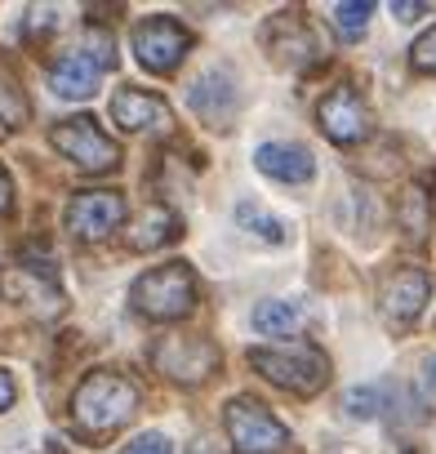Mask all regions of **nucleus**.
<instances>
[{"label": "nucleus", "mask_w": 436, "mask_h": 454, "mask_svg": "<svg viewBox=\"0 0 436 454\" xmlns=\"http://www.w3.org/2000/svg\"><path fill=\"white\" fill-rule=\"evenodd\" d=\"M254 165L276 183H308L316 174V160L303 143H263L254 152Z\"/></svg>", "instance_id": "obj_16"}, {"label": "nucleus", "mask_w": 436, "mask_h": 454, "mask_svg": "<svg viewBox=\"0 0 436 454\" xmlns=\"http://www.w3.org/2000/svg\"><path fill=\"white\" fill-rule=\"evenodd\" d=\"M263 50L272 54V63H281L290 72H303V67H312L321 59L316 36H312V27H308V19L299 10L272 14V23L263 27Z\"/></svg>", "instance_id": "obj_11"}, {"label": "nucleus", "mask_w": 436, "mask_h": 454, "mask_svg": "<svg viewBox=\"0 0 436 454\" xmlns=\"http://www.w3.org/2000/svg\"><path fill=\"white\" fill-rule=\"evenodd\" d=\"M392 14H396L401 23H414V19H423V14H427V5H409V0H396Z\"/></svg>", "instance_id": "obj_28"}, {"label": "nucleus", "mask_w": 436, "mask_h": 454, "mask_svg": "<svg viewBox=\"0 0 436 454\" xmlns=\"http://www.w3.org/2000/svg\"><path fill=\"white\" fill-rule=\"evenodd\" d=\"M10 205H14V178L0 169V214H10Z\"/></svg>", "instance_id": "obj_29"}, {"label": "nucleus", "mask_w": 436, "mask_h": 454, "mask_svg": "<svg viewBox=\"0 0 436 454\" xmlns=\"http://www.w3.org/2000/svg\"><path fill=\"white\" fill-rule=\"evenodd\" d=\"M187 103H191V112H196L205 125L228 129V125L237 121V107H241V94H237L232 72H228V67H209L205 76H196L191 90H187Z\"/></svg>", "instance_id": "obj_14"}, {"label": "nucleus", "mask_w": 436, "mask_h": 454, "mask_svg": "<svg viewBox=\"0 0 436 454\" xmlns=\"http://www.w3.org/2000/svg\"><path fill=\"white\" fill-rule=\"evenodd\" d=\"M0 294H5V303L32 312L36 321H54L67 308V294L50 263H0Z\"/></svg>", "instance_id": "obj_4"}, {"label": "nucleus", "mask_w": 436, "mask_h": 454, "mask_svg": "<svg viewBox=\"0 0 436 454\" xmlns=\"http://www.w3.org/2000/svg\"><path fill=\"white\" fill-rule=\"evenodd\" d=\"M129 205L121 192H107V187H90V192H76L63 209V227H67V237L81 241V246H98L107 241L116 227L125 223Z\"/></svg>", "instance_id": "obj_6"}, {"label": "nucleus", "mask_w": 436, "mask_h": 454, "mask_svg": "<svg viewBox=\"0 0 436 454\" xmlns=\"http://www.w3.org/2000/svg\"><path fill=\"white\" fill-rule=\"evenodd\" d=\"M396 223H401V232L409 241H423L427 237V227H432V196L423 183H409L396 200Z\"/></svg>", "instance_id": "obj_19"}, {"label": "nucleus", "mask_w": 436, "mask_h": 454, "mask_svg": "<svg viewBox=\"0 0 436 454\" xmlns=\"http://www.w3.org/2000/svg\"><path fill=\"white\" fill-rule=\"evenodd\" d=\"M330 14H334V32H339L343 41H361L365 27H370L374 5H370V0H343V5H334Z\"/></svg>", "instance_id": "obj_22"}, {"label": "nucleus", "mask_w": 436, "mask_h": 454, "mask_svg": "<svg viewBox=\"0 0 436 454\" xmlns=\"http://www.w3.org/2000/svg\"><path fill=\"white\" fill-rule=\"evenodd\" d=\"M98 76H103V67L85 50H67L50 63V90L58 98H90L98 90Z\"/></svg>", "instance_id": "obj_15"}, {"label": "nucleus", "mask_w": 436, "mask_h": 454, "mask_svg": "<svg viewBox=\"0 0 436 454\" xmlns=\"http://www.w3.org/2000/svg\"><path fill=\"white\" fill-rule=\"evenodd\" d=\"M50 143H54V152H63L85 174H107V169L121 165V147L103 134V125L94 116H67V121H58L50 129Z\"/></svg>", "instance_id": "obj_7"}, {"label": "nucleus", "mask_w": 436, "mask_h": 454, "mask_svg": "<svg viewBox=\"0 0 436 454\" xmlns=\"http://www.w3.org/2000/svg\"><path fill=\"white\" fill-rule=\"evenodd\" d=\"M27 121H32V103H27L19 76L0 63V125H5V129H23Z\"/></svg>", "instance_id": "obj_21"}, {"label": "nucleus", "mask_w": 436, "mask_h": 454, "mask_svg": "<svg viewBox=\"0 0 436 454\" xmlns=\"http://www.w3.org/2000/svg\"><path fill=\"white\" fill-rule=\"evenodd\" d=\"M129 303L147 321H183L196 308V272L178 259L160 263V268H147L143 277H134Z\"/></svg>", "instance_id": "obj_3"}, {"label": "nucleus", "mask_w": 436, "mask_h": 454, "mask_svg": "<svg viewBox=\"0 0 436 454\" xmlns=\"http://www.w3.org/2000/svg\"><path fill=\"white\" fill-rule=\"evenodd\" d=\"M112 121L125 134H169L174 129L169 103L152 90H138V85H125V90L112 94Z\"/></svg>", "instance_id": "obj_13"}, {"label": "nucleus", "mask_w": 436, "mask_h": 454, "mask_svg": "<svg viewBox=\"0 0 436 454\" xmlns=\"http://www.w3.org/2000/svg\"><path fill=\"white\" fill-rule=\"evenodd\" d=\"M14 396H19V387H14V374H10V370H0V414H5V410L14 405Z\"/></svg>", "instance_id": "obj_27"}, {"label": "nucleus", "mask_w": 436, "mask_h": 454, "mask_svg": "<svg viewBox=\"0 0 436 454\" xmlns=\"http://www.w3.org/2000/svg\"><path fill=\"white\" fill-rule=\"evenodd\" d=\"M116 454H174V445H169V436L165 432H138L129 445H121Z\"/></svg>", "instance_id": "obj_25"}, {"label": "nucleus", "mask_w": 436, "mask_h": 454, "mask_svg": "<svg viewBox=\"0 0 436 454\" xmlns=\"http://www.w3.org/2000/svg\"><path fill=\"white\" fill-rule=\"evenodd\" d=\"M152 365H156L165 379L196 387V383H205V379L218 370V348H214L209 339H200V334H191V339L165 334V339L152 348Z\"/></svg>", "instance_id": "obj_10"}, {"label": "nucleus", "mask_w": 436, "mask_h": 454, "mask_svg": "<svg viewBox=\"0 0 436 454\" xmlns=\"http://www.w3.org/2000/svg\"><path fill=\"white\" fill-rule=\"evenodd\" d=\"M316 125H321V134H325L330 143L352 147V143H361V138L370 134V107H365V98H361L352 85H334V90L316 103Z\"/></svg>", "instance_id": "obj_12"}, {"label": "nucleus", "mask_w": 436, "mask_h": 454, "mask_svg": "<svg viewBox=\"0 0 436 454\" xmlns=\"http://www.w3.org/2000/svg\"><path fill=\"white\" fill-rule=\"evenodd\" d=\"M432 299V277L418 263H396L383 281H378V312L392 330H405L423 317Z\"/></svg>", "instance_id": "obj_8"}, {"label": "nucleus", "mask_w": 436, "mask_h": 454, "mask_svg": "<svg viewBox=\"0 0 436 454\" xmlns=\"http://www.w3.org/2000/svg\"><path fill=\"white\" fill-rule=\"evenodd\" d=\"M138 410V387L116 374V370H94L81 379L76 396H72V419L85 427V432H116L134 419Z\"/></svg>", "instance_id": "obj_2"}, {"label": "nucleus", "mask_w": 436, "mask_h": 454, "mask_svg": "<svg viewBox=\"0 0 436 454\" xmlns=\"http://www.w3.org/2000/svg\"><path fill=\"white\" fill-rule=\"evenodd\" d=\"M409 67L436 76V27H427V32L414 41V50H409Z\"/></svg>", "instance_id": "obj_24"}, {"label": "nucleus", "mask_w": 436, "mask_h": 454, "mask_svg": "<svg viewBox=\"0 0 436 454\" xmlns=\"http://www.w3.org/2000/svg\"><path fill=\"white\" fill-rule=\"evenodd\" d=\"M343 410H347L352 419H374V414L387 410V387H378V383L352 387V392H343Z\"/></svg>", "instance_id": "obj_23"}, {"label": "nucleus", "mask_w": 436, "mask_h": 454, "mask_svg": "<svg viewBox=\"0 0 436 454\" xmlns=\"http://www.w3.org/2000/svg\"><path fill=\"white\" fill-rule=\"evenodd\" d=\"M303 321H308V312H303V303H294V299H263V303H254V312H250V325H254L263 339H285V334L303 330Z\"/></svg>", "instance_id": "obj_17"}, {"label": "nucleus", "mask_w": 436, "mask_h": 454, "mask_svg": "<svg viewBox=\"0 0 436 454\" xmlns=\"http://www.w3.org/2000/svg\"><path fill=\"white\" fill-rule=\"evenodd\" d=\"M418 387L423 392H436V352L418 361Z\"/></svg>", "instance_id": "obj_26"}, {"label": "nucleus", "mask_w": 436, "mask_h": 454, "mask_svg": "<svg viewBox=\"0 0 436 454\" xmlns=\"http://www.w3.org/2000/svg\"><path fill=\"white\" fill-rule=\"evenodd\" d=\"M237 223L245 227L250 237L268 241V246H285V241H290V227H285L276 214H268L263 205H254V200H241V205H237Z\"/></svg>", "instance_id": "obj_20"}, {"label": "nucleus", "mask_w": 436, "mask_h": 454, "mask_svg": "<svg viewBox=\"0 0 436 454\" xmlns=\"http://www.w3.org/2000/svg\"><path fill=\"white\" fill-rule=\"evenodd\" d=\"M129 41H134L138 63H143L147 72H156V76L174 72V67L183 63V54L191 50V32H187L178 19H169V14H152V19H143V23L134 27Z\"/></svg>", "instance_id": "obj_9"}, {"label": "nucleus", "mask_w": 436, "mask_h": 454, "mask_svg": "<svg viewBox=\"0 0 436 454\" xmlns=\"http://www.w3.org/2000/svg\"><path fill=\"white\" fill-rule=\"evenodd\" d=\"M223 427L237 454H281L290 445V427L254 396H232L223 410Z\"/></svg>", "instance_id": "obj_5"}, {"label": "nucleus", "mask_w": 436, "mask_h": 454, "mask_svg": "<svg viewBox=\"0 0 436 454\" xmlns=\"http://www.w3.org/2000/svg\"><path fill=\"white\" fill-rule=\"evenodd\" d=\"M250 365L268 383H276V387H285L294 396H316L330 383V356L316 343H308V339H290V343H272V348H250Z\"/></svg>", "instance_id": "obj_1"}, {"label": "nucleus", "mask_w": 436, "mask_h": 454, "mask_svg": "<svg viewBox=\"0 0 436 454\" xmlns=\"http://www.w3.org/2000/svg\"><path fill=\"white\" fill-rule=\"evenodd\" d=\"M178 232H183V223H178V214H174L169 205H147L143 218L134 223V232H129V246H134V250H160V246H169Z\"/></svg>", "instance_id": "obj_18"}]
</instances>
